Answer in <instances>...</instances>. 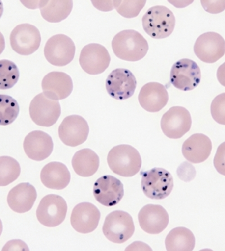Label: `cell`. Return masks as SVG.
I'll return each mask as SVG.
<instances>
[{"mask_svg": "<svg viewBox=\"0 0 225 251\" xmlns=\"http://www.w3.org/2000/svg\"><path fill=\"white\" fill-rule=\"evenodd\" d=\"M192 126L191 113L184 107H173L163 115L161 128L170 139H179L189 132Z\"/></svg>", "mask_w": 225, "mask_h": 251, "instance_id": "11", "label": "cell"}, {"mask_svg": "<svg viewBox=\"0 0 225 251\" xmlns=\"http://www.w3.org/2000/svg\"><path fill=\"white\" fill-rule=\"evenodd\" d=\"M10 43L13 51L21 55H30L39 48L41 35L34 25L24 23L19 25L11 32Z\"/></svg>", "mask_w": 225, "mask_h": 251, "instance_id": "10", "label": "cell"}, {"mask_svg": "<svg viewBox=\"0 0 225 251\" xmlns=\"http://www.w3.org/2000/svg\"><path fill=\"white\" fill-rule=\"evenodd\" d=\"M112 46V51L118 58L130 62L142 59L149 50L147 40L134 30H123L116 34Z\"/></svg>", "mask_w": 225, "mask_h": 251, "instance_id": "1", "label": "cell"}, {"mask_svg": "<svg viewBox=\"0 0 225 251\" xmlns=\"http://www.w3.org/2000/svg\"><path fill=\"white\" fill-rule=\"evenodd\" d=\"M195 235L190 229L176 227L169 233L166 239V247L169 251H192L195 249Z\"/></svg>", "mask_w": 225, "mask_h": 251, "instance_id": "27", "label": "cell"}, {"mask_svg": "<svg viewBox=\"0 0 225 251\" xmlns=\"http://www.w3.org/2000/svg\"><path fill=\"white\" fill-rule=\"evenodd\" d=\"M3 13V4L2 1L0 0V19L2 16Z\"/></svg>", "mask_w": 225, "mask_h": 251, "instance_id": "41", "label": "cell"}, {"mask_svg": "<svg viewBox=\"0 0 225 251\" xmlns=\"http://www.w3.org/2000/svg\"><path fill=\"white\" fill-rule=\"evenodd\" d=\"M5 48V38L3 34L0 32V55L4 51Z\"/></svg>", "mask_w": 225, "mask_h": 251, "instance_id": "40", "label": "cell"}, {"mask_svg": "<svg viewBox=\"0 0 225 251\" xmlns=\"http://www.w3.org/2000/svg\"><path fill=\"white\" fill-rule=\"evenodd\" d=\"M133 218L127 212L115 210L106 216L103 233L109 241L123 243L129 240L135 233Z\"/></svg>", "mask_w": 225, "mask_h": 251, "instance_id": "5", "label": "cell"}, {"mask_svg": "<svg viewBox=\"0 0 225 251\" xmlns=\"http://www.w3.org/2000/svg\"><path fill=\"white\" fill-rule=\"evenodd\" d=\"M176 19L168 7L157 5L149 8L142 17L143 30L154 39H164L172 33Z\"/></svg>", "mask_w": 225, "mask_h": 251, "instance_id": "3", "label": "cell"}, {"mask_svg": "<svg viewBox=\"0 0 225 251\" xmlns=\"http://www.w3.org/2000/svg\"><path fill=\"white\" fill-rule=\"evenodd\" d=\"M44 186L51 190H61L69 184L71 174L67 166L59 162H51L44 166L40 173Z\"/></svg>", "mask_w": 225, "mask_h": 251, "instance_id": "24", "label": "cell"}, {"mask_svg": "<svg viewBox=\"0 0 225 251\" xmlns=\"http://www.w3.org/2000/svg\"><path fill=\"white\" fill-rule=\"evenodd\" d=\"M23 148L27 156L33 161H44L54 150L52 137L42 131H33L25 137Z\"/></svg>", "mask_w": 225, "mask_h": 251, "instance_id": "19", "label": "cell"}, {"mask_svg": "<svg viewBox=\"0 0 225 251\" xmlns=\"http://www.w3.org/2000/svg\"><path fill=\"white\" fill-rule=\"evenodd\" d=\"M110 53L104 46L90 44L85 46L81 52L79 63L81 68L89 75L102 74L110 64Z\"/></svg>", "mask_w": 225, "mask_h": 251, "instance_id": "13", "label": "cell"}, {"mask_svg": "<svg viewBox=\"0 0 225 251\" xmlns=\"http://www.w3.org/2000/svg\"><path fill=\"white\" fill-rule=\"evenodd\" d=\"M139 221L141 227L149 234H159L168 227L169 216L162 206L149 204L140 210Z\"/></svg>", "mask_w": 225, "mask_h": 251, "instance_id": "18", "label": "cell"}, {"mask_svg": "<svg viewBox=\"0 0 225 251\" xmlns=\"http://www.w3.org/2000/svg\"><path fill=\"white\" fill-rule=\"evenodd\" d=\"M217 78L219 82L225 87V62L217 69Z\"/></svg>", "mask_w": 225, "mask_h": 251, "instance_id": "39", "label": "cell"}, {"mask_svg": "<svg viewBox=\"0 0 225 251\" xmlns=\"http://www.w3.org/2000/svg\"><path fill=\"white\" fill-rule=\"evenodd\" d=\"M211 113L215 122L225 125V93L219 94L213 100Z\"/></svg>", "mask_w": 225, "mask_h": 251, "instance_id": "32", "label": "cell"}, {"mask_svg": "<svg viewBox=\"0 0 225 251\" xmlns=\"http://www.w3.org/2000/svg\"><path fill=\"white\" fill-rule=\"evenodd\" d=\"M75 43L65 34H57L50 38L44 47V56L50 64L64 67L73 61L75 55Z\"/></svg>", "mask_w": 225, "mask_h": 251, "instance_id": "9", "label": "cell"}, {"mask_svg": "<svg viewBox=\"0 0 225 251\" xmlns=\"http://www.w3.org/2000/svg\"><path fill=\"white\" fill-rule=\"evenodd\" d=\"M169 101L168 90L158 82H149L141 88L139 95L140 105L149 113L164 109Z\"/></svg>", "mask_w": 225, "mask_h": 251, "instance_id": "21", "label": "cell"}, {"mask_svg": "<svg viewBox=\"0 0 225 251\" xmlns=\"http://www.w3.org/2000/svg\"><path fill=\"white\" fill-rule=\"evenodd\" d=\"M195 0H168L169 3L173 5L176 8L182 9L189 6Z\"/></svg>", "mask_w": 225, "mask_h": 251, "instance_id": "38", "label": "cell"}, {"mask_svg": "<svg viewBox=\"0 0 225 251\" xmlns=\"http://www.w3.org/2000/svg\"><path fill=\"white\" fill-rule=\"evenodd\" d=\"M3 231V224L1 220L0 219V236H1V233H2Z\"/></svg>", "mask_w": 225, "mask_h": 251, "instance_id": "42", "label": "cell"}, {"mask_svg": "<svg viewBox=\"0 0 225 251\" xmlns=\"http://www.w3.org/2000/svg\"><path fill=\"white\" fill-rule=\"evenodd\" d=\"M137 80L133 73L128 69H116L106 79V90L109 95L117 100L131 98L137 88Z\"/></svg>", "mask_w": 225, "mask_h": 251, "instance_id": "12", "label": "cell"}, {"mask_svg": "<svg viewBox=\"0 0 225 251\" xmlns=\"http://www.w3.org/2000/svg\"><path fill=\"white\" fill-rule=\"evenodd\" d=\"M44 1V0H20L21 3L26 8L32 9V10L40 9Z\"/></svg>", "mask_w": 225, "mask_h": 251, "instance_id": "37", "label": "cell"}, {"mask_svg": "<svg viewBox=\"0 0 225 251\" xmlns=\"http://www.w3.org/2000/svg\"><path fill=\"white\" fill-rule=\"evenodd\" d=\"M29 251L28 246L23 241L21 240H11L9 241L6 245H5L3 251Z\"/></svg>", "mask_w": 225, "mask_h": 251, "instance_id": "36", "label": "cell"}, {"mask_svg": "<svg viewBox=\"0 0 225 251\" xmlns=\"http://www.w3.org/2000/svg\"><path fill=\"white\" fill-rule=\"evenodd\" d=\"M100 218V210L96 206L90 202H81L72 211L71 224L77 232L86 234L97 228Z\"/></svg>", "mask_w": 225, "mask_h": 251, "instance_id": "17", "label": "cell"}, {"mask_svg": "<svg viewBox=\"0 0 225 251\" xmlns=\"http://www.w3.org/2000/svg\"><path fill=\"white\" fill-rule=\"evenodd\" d=\"M146 1L147 0H120L116 10L125 18H134L142 10Z\"/></svg>", "mask_w": 225, "mask_h": 251, "instance_id": "31", "label": "cell"}, {"mask_svg": "<svg viewBox=\"0 0 225 251\" xmlns=\"http://www.w3.org/2000/svg\"><path fill=\"white\" fill-rule=\"evenodd\" d=\"M42 88L46 97L59 101L71 95L73 90V83L69 75L63 72L54 71L44 76Z\"/></svg>", "mask_w": 225, "mask_h": 251, "instance_id": "20", "label": "cell"}, {"mask_svg": "<svg viewBox=\"0 0 225 251\" xmlns=\"http://www.w3.org/2000/svg\"><path fill=\"white\" fill-rule=\"evenodd\" d=\"M201 78L200 68L195 61L189 59L176 62L170 71V82L176 88L184 92L197 88Z\"/></svg>", "mask_w": 225, "mask_h": 251, "instance_id": "8", "label": "cell"}, {"mask_svg": "<svg viewBox=\"0 0 225 251\" xmlns=\"http://www.w3.org/2000/svg\"><path fill=\"white\" fill-rule=\"evenodd\" d=\"M107 161L110 169L123 177L134 176L141 167V154L130 145H119L112 148L109 152Z\"/></svg>", "mask_w": 225, "mask_h": 251, "instance_id": "2", "label": "cell"}, {"mask_svg": "<svg viewBox=\"0 0 225 251\" xmlns=\"http://www.w3.org/2000/svg\"><path fill=\"white\" fill-rule=\"evenodd\" d=\"M201 4L211 14H218L225 10V0H201Z\"/></svg>", "mask_w": 225, "mask_h": 251, "instance_id": "33", "label": "cell"}, {"mask_svg": "<svg viewBox=\"0 0 225 251\" xmlns=\"http://www.w3.org/2000/svg\"><path fill=\"white\" fill-rule=\"evenodd\" d=\"M194 51L201 61L214 63L225 55L224 38L216 32H209L201 34L195 42Z\"/></svg>", "mask_w": 225, "mask_h": 251, "instance_id": "14", "label": "cell"}, {"mask_svg": "<svg viewBox=\"0 0 225 251\" xmlns=\"http://www.w3.org/2000/svg\"><path fill=\"white\" fill-rule=\"evenodd\" d=\"M93 194L97 201L102 205L115 206L123 198V184L117 177L105 175L95 182Z\"/></svg>", "mask_w": 225, "mask_h": 251, "instance_id": "16", "label": "cell"}, {"mask_svg": "<svg viewBox=\"0 0 225 251\" xmlns=\"http://www.w3.org/2000/svg\"><path fill=\"white\" fill-rule=\"evenodd\" d=\"M212 151V142L203 134L192 135L182 145L184 158L192 163H203L208 159Z\"/></svg>", "mask_w": 225, "mask_h": 251, "instance_id": "22", "label": "cell"}, {"mask_svg": "<svg viewBox=\"0 0 225 251\" xmlns=\"http://www.w3.org/2000/svg\"><path fill=\"white\" fill-rule=\"evenodd\" d=\"M90 128L84 118L71 115L64 119L59 127V136L66 146L76 147L86 142Z\"/></svg>", "mask_w": 225, "mask_h": 251, "instance_id": "15", "label": "cell"}, {"mask_svg": "<svg viewBox=\"0 0 225 251\" xmlns=\"http://www.w3.org/2000/svg\"><path fill=\"white\" fill-rule=\"evenodd\" d=\"M95 8L103 12H109L117 8L120 0H91Z\"/></svg>", "mask_w": 225, "mask_h": 251, "instance_id": "35", "label": "cell"}, {"mask_svg": "<svg viewBox=\"0 0 225 251\" xmlns=\"http://www.w3.org/2000/svg\"><path fill=\"white\" fill-rule=\"evenodd\" d=\"M67 212L65 200L58 195L50 194L40 201L36 210L38 221L44 226L57 227L65 221Z\"/></svg>", "mask_w": 225, "mask_h": 251, "instance_id": "6", "label": "cell"}, {"mask_svg": "<svg viewBox=\"0 0 225 251\" xmlns=\"http://www.w3.org/2000/svg\"><path fill=\"white\" fill-rule=\"evenodd\" d=\"M36 198L35 187L28 182L21 183L9 192L7 203L13 211L25 213L32 209Z\"/></svg>", "mask_w": 225, "mask_h": 251, "instance_id": "23", "label": "cell"}, {"mask_svg": "<svg viewBox=\"0 0 225 251\" xmlns=\"http://www.w3.org/2000/svg\"><path fill=\"white\" fill-rule=\"evenodd\" d=\"M19 70L13 62L0 60V90L12 88L18 82Z\"/></svg>", "mask_w": 225, "mask_h": 251, "instance_id": "30", "label": "cell"}, {"mask_svg": "<svg viewBox=\"0 0 225 251\" xmlns=\"http://www.w3.org/2000/svg\"><path fill=\"white\" fill-rule=\"evenodd\" d=\"M213 164L216 171L225 176V142L217 148Z\"/></svg>", "mask_w": 225, "mask_h": 251, "instance_id": "34", "label": "cell"}, {"mask_svg": "<svg viewBox=\"0 0 225 251\" xmlns=\"http://www.w3.org/2000/svg\"><path fill=\"white\" fill-rule=\"evenodd\" d=\"M141 187L145 196L152 200L168 198L174 187L171 174L162 168H154L141 173Z\"/></svg>", "mask_w": 225, "mask_h": 251, "instance_id": "4", "label": "cell"}, {"mask_svg": "<svg viewBox=\"0 0 225 251\" xmlns=\"http://www.w3.org/2000/svg\"><path fill=\"white\" fill-rule=\"evenodd\" d=\"M74 171L81 177H90L98 171L100 158L90 149H83L74 154L72 159Z\"/></svg>", "mask_w": 225, "mask_h": 251, "instance_id": "25", "label": "cell"}, {"mask_svg": "<svg viewBox=\"0 0 225 251\" xmlns=\"http://www.w3.org/2000/svg\"><path fill=\"white\" fill-rule=\"evenodd\" d=\"M73 7V0H44L40 10L46 21L57 23L67 19Z\"/></svg>", "mask_w": 225, "mask_h": 251, "instance_id": "26", "label": "cell"}, {"mask_svg": "<svg viewBox=\"0 0 225 251\" xmlns=\"http://www.w3.org/2000/svg\"><path fill=\"white\" fill-rule=\"evenodd\" d=\"M20 108L11 96L0 94V126L11 125L19 116Z\"/></svg>", "mask_w": 225, "mask_h": 251, "instance_id": "29", "label": "cell"}, {"mask_svg": "<svg viewBox=\"0 0 225 251\" xmlns=\"http://www.w3.org/2000/svg\"><path fill=\"white\" fill-rule=\"evenodd\" d=\"M21 174V167L13 158L0 156V186H7L16 180Z\"/></svg>", "mask_w": 225, "mask_h": 251, "instance_id": "28", "label": "cell"}, {"mask_svg": "<svg viewBox=\"0 0 225 251\" xmlns=\"http://www.w3.org/2000/svg\"><path fill=\"white\" fill-rule=\"evenodd\" d=\"M29 113L31 119L36 125L50 127L57 123L61 114L59 101L50 99L40 93L31 101Z\"/></svg>", "mask_w": 225, "mask_h": 251, "instance_id": "7", "label": "cell"}]
</instances>
